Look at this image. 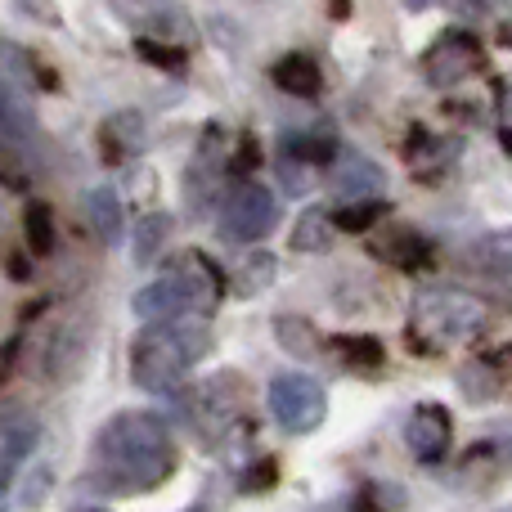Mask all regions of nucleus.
I'll list each match as a JSON object with an SVG mask.
<instances>
[{"label":"nucleus","mask_w":512,"mask_h":512,"mask_svg":"<svg viewBox=\"0 0 512 512\" xmlns=\"http://www.w3.org/2000/svg\"><path fill=\"white\" fill-rule=\"evenodd\" d=\"M95 472L108 490H158L176 472V445L158 414H117L95 436Z\"/></svg>","instance_id":"f257e3e1"},{"label":"nucleus","mask_w":512,"mask_h":512,"mask_svg":"<svg viewBox=\"0 0 512 512\" xmlns=\"http://www.w3.org/2000/svg\"><path fill=\"white\" fill-rule=\"evenodd\" d=\"M212 351V328L203 315H180L167 324H149L131 346V382L144 391H176L194 364L207 360Z\"/></svg>","instance_id":"f03ea898"},{"label":"nucleus","mask_w":512,"mask_h":512,"mask_svg":"<svg viewBox=\"0 0 512 512\" xmlns=\"http://www.w3.org/2000/svg\"><path fill=\"white\" fill-rule=\"evenodd\" d=\"M414 315H418V328H427V337H441V342H472L490 324V306L477 292L445 288V283L418 292Z\"/></svg>","instance_id":"7ed1b4c3"},{"label":"nucleus","mask_w":512,"mask_h":512,"mask_svg":"<svg viewBox=\"0 0 512 512\" xmlns=\"http://www.w3.org/2000/svg\"><path fill=\"white\" fill-rule=\"evenodd\" d=\"M265 400H270L274 423H279L288 436L315 432V427L324 423V414H328L324 387H319L315 378H306V373H279V378H270Z\"/></svg>","instance_id":"20e7f679"},{"label":"nucleus","mask_w":512,"mask_h":512,"mask_svg":"<svg viewBox=\"0 0 512 512\" xmlns=\"http://www.w3.org/2000/svg\"><path fill=\"white\" fill-rule=\"evenodd\" d=\"M274 216H279V207H274L270 189L256 185V180H239V185L225 189L221 212H216V225H221L225 243H256V239L270 234Z\"/></svg>","instance_id":"39448f33"},{"label":"nucleus","mask_w":512,"mask_h":512,"mask_svg":"<svg viewBox=\"0 0 512 512\" xmlns=\"http://www.w3.org/2000/svg\"><path fill=\"white\" fill-rule=\"evenodd\" d=\"M481 63H486V50H481V41L472 32H463V27L441 32L432 45H427V54H423L427 81H432V86H441V90L468 81L472 72H481Z\"/></svg>","instance_id":"423d86ee"},{"label":"nucleus","mask_w":512,"mask_h":512,"mask_svg":"<svg viewBox=\"0 0 512 512\" xmlns=\"http://www.w3.org/2000/svg\"><path fill=\"white\" fill-rule=\"evenodd\" d=\"M180 409H185V423L194 427V432H221L225 423H234V418L243 414V387H239V373H221L216 382H207V387L189 391L185 400H180Z\"/></svg>","instance_id":"0eeeda50"},{"label":"nucleus","mask_w":512,"mask_h":512,"mask_svg":"<svg viewBox=\"0 0 512 512\" xmlns=\"http://www.w3.org/2000/svg\"><path fill=\"white\" fill-rule=\"evenodd\" d=\"M108 5L140 36H158V41H180V45L194 41V23H189V14L176 0H108Z\"/></svg>","instance_id":"6e6552de"},{"label":"nucleus","mask_w":512,"mask_h":512,"mask_svg":"<svg viewBox=\"0 0 512 512\" xmlns=\"http://www.w3.org/2000/svg\"><path fill=\"white\" fill-rule=\"evenodd\" d=\"M459 261L477 274L481 283L499 292V297L512 301V230H490L481 239H472L468 248L459 252Z\"/></svg>","instance_id":"1a4fd4ad"},{"label":"nucleus","mask_w":512,"mask_h":512,"mask_svg":"<svg viewBox=\"0 0 512 512\" xmlns=\"http://www.w3.org/2000/svg\"><path fill=\"white\" fill-rule=\"evenodd\" d=\"M382 185H387L382 167L355 149L337 153V162L328 167V189H333L342 203H373V198L382 194Z\"/></svg>","instance_id":"9d476101"},{"label":"nucleus","mask_w":512,"mask_h":512,"mask_svg":"<svg viewBox=\"0 0 512 512\" xmlns=\"http://www.w3.org/2000/svg\"><path fill=\"white\" fill-rule=\"evenodd\" d=\"M405 445L418 463H441L454 445V423L445 405H418L405 423Z\"/></svg>","instance_id":"9b49d317"},{"label":"nucleus","mask_w":512,"mask_h":512,"mask_svg":"<svg viewBox=\"0 0 512 512\" xmlns=\"http://www.w3.org/2000/svg\"><path fill=\"white\" fill-rule=\"evenodd\" d=\"M36 441H41V423L32 414L9 409L5 432H0V490H9L18 481V468H23V459H32Z\"/></svg>","instance_id":"f8f14e48"},{"label":"nucleus","mask_w":512,"mask_h":512,"mask_svg":"<svg viewBox=\"0 0 512 512\" xmlns=\"http://www.w3.org/2000/svg\"><path fill=\"white\" fill-rule=\"evenodd\" d=\"M369 252L378 256V261H387L391 270H405V274L432 270V243H427L418 230H387V234H373V239H369Z\"/></svg>","instance_id":"ddd939ff"},{"label":"nucleus","mask_w":512,"mask_h":512,"mask_svg":"<svg viewBox=\"0 0 512 512\" xmlns=\"http://www.w3.org/2000/svg\"><path fill=\"white\" fill-rule=\"evenodd\" d=\"M149 144V122H144L135 108H122L113 113L104 126H99V153H104L108 167H122L131 153H140Z\"/></svg>","instance_id":"4468645a"},{"label":"nucleus","mask_w":512,"mask_h":512,"mask_svg":"<svg viewBox=\"0 0 512 512\" xmlns=\"http://www.w3.org/2000/svg\"><path fill=\"white\" fill-rule=\"evenodd\" d=\"M270 77L283 95H297V99H315L324 90V72H319V63L310 54H283Z\"/></svg>","instance_id":"2eb2a0df"},{"label":"nucleus","mask_w":512,"mask_h":512,"mask_svg":"<svg viewBox=\"0 0 512 512\" xmlns=\"http://www.w3.org/2000/svg\"><path fill=\"white\" fill-rule=\"evenodd\" d=\"M333 239H337V221L328 212H319V207H306L297 216V225H292V248L297 252H328Z\"/></svg>","instance_id":"dca6fc26"},{"label":"nucleus","mask_w":512,"mask_h":512,"mask_svg":"<svg viewBox=\"0 0 512 512\" xmlns=\"http://www.w3.org/2000/svg\"><path fill=\"white\" fill-rule=\"evenodd\" d=\"M274 337H279V346L288 355H297V360H315L319 355V328L310 324V319H301V315H279L274 319Z\"/></svg>","instance_id":"f3484780"},{"label":"nucleus","mask_w":512,"mask_h":512,"mask_svg":"<svg viewBox=\"0 0 512 512\" xmlns=\"http://www.w3.org/2000/svg\"><path fill=\"white\" fill-rule=\"evenodd\" d=\"M90 225L104 243H117L126 230V216H122V198L117 189H90Z\"/></svg>","instance_id":"a211bd4d"},{"label":"nucleus","mask_w":512,"mask_h":512,"mask_svg":"<svg viewBox=\"0 0 512 512\" xmlns=\"http://www.w3.org/2000/svg\"><path fill=\"white\" fill-rule=\"evenodd\" d=\"M171 230H176V221H171L167 212H149V216H140V230H135V248L131 256L140 265H153L158 261V252H162V243L171 239Z\"/></svg>","instance_id":"6ab92c4d"},{"label":"nucleus","mask_w":512,"mask_h":512,"mask_svg":"<svg viewBox=\"0 0 512 512\" xmlns=\"http://www.w3.org/2000/svg\"><path fill=\"white\" fill-rule=\"evenodd\" d=\"M279 153L283 158H297V162H310V167H319V162H337V144L328 140V135H315V131H292L279 140Z\"/></svg>","instance_id":"aec40b11"},{"label":"nucleus","mask_w":512,"mask_h":512,"mask_svg":"<svg viewBox=\"0 0 512 512\" xmlns=\"http://www.w3.org/2000/svg\"><path fill=\"white\" fill-rule=\"evenodd\" d=\"M50 495V468H32L27 481H14L5 490V512H36Z\"/></svg>","instance_id":"412c9836"},{"label":"nucleus","mask_w":512,"mask_h":512,"mask_svg":"<svg viewBox=\"0 0 512 512\" xmlns=\"http://www.w3.org/2000/svg\"><path fill=\"white\" fill-rule=\"evenodd\" d=\"M23 234H27V252H32V256H50L54 252V216H50V207H45V203H27Z\"/></svg>","instance_id":"4be33fe9"},{"label":"nucleus","mask_w":512,"mask_h":512,"mask_svg":"<svg viewBox=\"0 0 512 512\" xmlns=\"http://www.w3.org/2000/svg\"><path fill=\"white\" fill-rule=\"evenodd\" d=\"M382 216H387V203H382V198H373V203H346L333 221H337V230H342V234H369Z\"/></svg>","instance_id":"5701e85b"},{"label":"nucleus","mask_w":512,"mask_h":512,"mask_svg":"<svg viewBox=\"0 0 512 512\" xmlns=\"http://www.w3.org/2000/svg\"><path fill=\"white\" fill-rule=\"evenodd\" d=\"M135 54L162 72H185V63H189L185 50H176L171 41H158V36H135Z\"/></svg>","instance_id":"b1692460"},{"label":"nucleus","mask_w":512,"mask_h":512,"mask_svg":"<svg viewBox=\"0 0 512 512\" xmlns=\"http://www.w3.org/2000/svg\"><path fill=\"white\" fill-rule=\"evenodd\" d=\"M274 256L270 252H252L248 261H243V270H239V279H234V288L239 292H248V297H256V292H265L274 283Z\"/></svg>","instance_id":"393cba45"},{"label":"nucleus","mask_w":512,"mask_h":512,"mask_svg":"<svg viewBox=\"0 0 512 512\" xmlns=\"http://www.w3.org/2000/svg\"><path fill=\"white\" fill-rule=\"evenodd\" d=\"M337 346H342V360L355 364V369H378L387 360L378 337H337Z\"/></svg>","instance_id":"a878e982"},{"label":"nucleus","mask_w":512,"mask_h":512,"mask_svg":"<svg viewBox=\"0 0 512 512\" xmlns=\"http://www.w3.org/2000/svg\"><path fill=\"white\" fill-rule=\"evenodd\" d=\"M405 504V490L400 486H364V495L351 504V512H391Z\"/></svg>","instance_id":"bb28decb"},{"label":"nucleus","mask_w":512,"mask_h":512,"mask_svg":"<svg viewBox=\"0 0 512 512\" xmlns=\"http://www.w3.org/2000/svg\"><path fill=\"white\" fill-rule=\"evenodd\" d=\"M274 481H279V463H274V459H256L252 468H243L239 490H243V495H265V490H274Z\"/></svg>","instance_id":"cd10ccee"},{"label":"nucleus","mask_w":512,"mask_h":512,"mask_svg":"<svg viewBox=\"0 0 512 512\" xmlns=\"http://www.w3.org/2000/svg\"><path fill=\"white\" fill-rule=\"evenodd\" d=\"M256 167H261V144H256L252 135H248V140H239V153H234L230 171H234V176H239V180H248Z\"/></svg>","instance_id":"c85d7f7f"},{"label":"nucleus","mask_w":512,"mask_h":512,"mask_svg":"<svg viewBox=\"0 0 512 512\" xmlns=\"http://www.w3.org/2000/svg\"><path fill=\"white\" fill-rule=\"evenodd\" d=\"M301 167H310V162H297V158H283L279 153V180H283V189H288V194H306V171Z\"/></svg>","instance_id":"c756f323"},{"label":"nucleus","mask_w":512,"mask_h":512,"mask_svg":"<svg viewBox=\"0 0 512 512\" xmlns=\"http://www.w3.org/2000/svg\"><path fill=\"white\" fill-rule=\"evenodd\" d=\"M18 5H23L27 14H36V18H41V23L59 27V5H54V0H18Z\"/></svg>","instance_id":"7c9ffc66"},{"label":"nucleus","mask_w":512,"mask_h":512,"mask_svg":"<svg viewBox=\"0 0 512 512\" xmlns=\"http://www.w3.org/2000/svg\"><path fill=\"white\" fill-rule=\"evenodd\" d=\"M441 5H450L454 14H468V18H481L495 9V0H441Z\"/></svg>","instance_id":"2f4dec72"},{"label":"nucleus","mask_w":512,"mask_h":512,"mask_svg":"<svg viewBox=\"0 0 512 512\" xmlns=\"http://www.w3.org/2000/svg\"><path fill=\"white\" fill-rule=\"evenodd\" d=\"M328 14H333L337 23H346V18H351V0H328Z\"/></svg>","instance_id":"473e14b6"},{"label":"nucleus","mask_w":512,"mask_h":512,"mask_svg":"<svg viewBox=\"0 0 512 512\" xmlns=\"http://www.w3.org/2000/svg\"><path fill=\"white\" fill-rule=\"evenodd\" d=\"M27 274H32V270H27L23 256H9V279H27Z\"/></svg>","instance_id":"72a5a7b5"},{"label":"nucleus","mask_w":512,"mask_h":512,"mask_svg":"<svg viewBox=\"0 0 512 512\" xmlns=\"http://www.w3.org/2000/svg\"><path fill=\"white\" fill-rule=\"evenodd\" d=\"M499 144H504V149L512 153V126H499Z\"/></svg>","instance_id":"f704fd0d"},{"label":"nucleus","mask_w":512,"mask_h":512,"mask_svg":"<svg viewBox=\"0 0 512 512\" xmlns=\"http://www.w3.org/2000/svg\"><path fill=\"white\" fill-rule=\"evenodd\" d=\"M405 5H409V9H427V5H432V0H405Z\"/></svg>","instance_id":"c9c22d12"},{"label":"nucleus","mask_w":512,"mask_h":512,"mask_svg":"<svg viewBox=\"0 0 512 512\" xmlns=\"http://www.w3.org/2000/svg\"><path fill=\"white\" fill-rule=\"evenodd\" d=\"M504 117H508V126H512V95L504 99Z\"/></svg>","instance_id":"e433bc0d"},{"label":"nucleus","mask_w":512,"mask_h":512,"mask_svg":"<svg viewBox=\"0 0 512 512\" xmlns=\"http://www.w3.org/2000/svg\"><path fill=\"white\" fill-rule=\"evenodd\" d=\"M77 512H108V508H77Z\"/></svg>","instance_id":"4c0bfd02"},{"label":"nucleus","mask_w":512,"mask_h":512,"mask_svg":"<svg viewBox=\"0 0 512 512\" xmlns=\"http://www.w3.org/2000/svg\"><path fill=\"white\" fill-rule=\"evenodd\" d=\"M499 512H512V508H499Z\"/></svg>","instance_id":"58836bf2"}]
</instances>
